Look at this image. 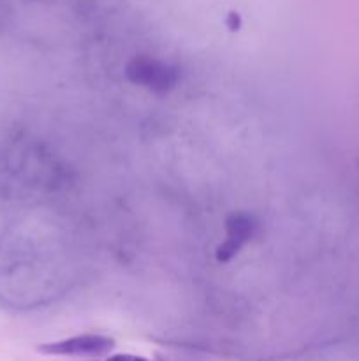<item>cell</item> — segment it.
Returning a JSON list of instances; mask_svg holds the SVG:
<instances>
[{
    "label": "cell",
    "mask_w": 359,
    "mask_h": 361,
    "mask_svg": "<svg viewBox=\"0 0 359 361\" xmlns=\"http://www.w3.org/2000/svg\"><path fill=\"white\" fill-rule=\"evenodd\" d=\"M115 338L106 335H77L63 341L48 342L37 348L39 353L49 356H74V358H99L115 349Z\"/></svg>",
    "instance_id": "cell-2"
},
{
    "label": "cell",
    "mask_w": 359,
    "mask_h": 361,
    "mask_svg": "<svg viewBox=\"0 0 359 361\" xmlns=\"http://www.w3.org/2000/svg\"><path fill=\"white\" fill-rule=\"evenodd\" d=\"M106 361H148V360L143 358V356H136V355H113Z\"/></svg>",
    "instance_id": "cell-4"
},
{
    "label": "cell",
    "mask_w": 359,
    "mask_h": 361,
    "mask_svg": "<svg viewBox=\"0 0 359 361\" xmlns=\"http://www.w3.org/2000/svg\"><path fill=\"white\" fill-rule=\"evenodd\" d=\"M253 229H256V224H253L248 215H232L227 221V238L217 250V259L229 261L234 254H238V250L253 235Z\"/></svg>",
    "instance_id": "cell-3"
},
{
    "label": "cell",
    "mask_w": 359,
    "mask_h": 361,
    "mask_svg": "<svg viewBox=\"0 0 359 361\" xmlns=\"http://www.w3.org/2000/svg\"><path fill=\"white\" fill-rule=\"evenodd\" d=\"M125 74L134 85H139L157 94H165L175 88L180 78L178 67L146 55L134 56L127 63Z\"/></svg>",
    "instance_id": "cell-1"
}]
</instances>
